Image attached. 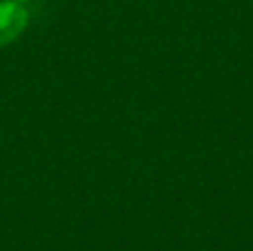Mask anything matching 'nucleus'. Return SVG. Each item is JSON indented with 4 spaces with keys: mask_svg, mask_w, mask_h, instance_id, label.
<instances>
[{
    "mask_svg": "<svg viewBox=\"0 0 253 251\" xmlns=\"http://www.w3.org/2000/svg\"><path fill=\"white\" fill-rule=\"evenodd\" d=\"M29 25V11L18 0H0V47H7L22 36Z\"/></svg>",
    "mask_w": 253,
    "mask_h": 251,
    "instance_id": "f257e3e1",
    "label": "nucleus"
}]
</instances>
